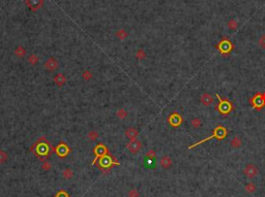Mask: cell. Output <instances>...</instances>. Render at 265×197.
<instances>
[{"mask_svg": "<svg viewBox=\"0 0 265 197\" xmlns=\"http://www.w3.org/2000/svg\"><path fill=\"white\" fill-rule=\"evenodd\" d=\"M145 56H146V55H145V53H144V52L142 51V50H140V51H139L138 53H137V58H138V59H140V60L144 59Z\"/></svg>", "mask_w": 265, "mask_h": 197, "instance_id": "4dcf8cb0", "label": "cell"}, {"mask_svg": "<svg viewBox=\"0 0 265 197\" xmlns=\"http://www.w3.org/2000/svg\"><path fill=\"white\" fill-rule=\"evenodd\" d=\"M62 176H63V177L64 179H66V180H70V179H72V177L74 176V172L72 169H70V168H66V169H64L63 170V172H62Z\"/></svg>", "mask_w": 265, "mask_h": 197, "instance_id": "d6986e66", "label": "cell"}, {"mask_svg": "<svg viewBox=\"0 0 265 197\" xmlns=\"http://www.w3.org/2000/svg\"><path fill=\"white\" fill-rule=\"evenodd\" d=\"M190 126L194 128V129H198L202 126V120L200 118H194L192 119L190 121Z\"/></svg>", "mask_w": 265, "mask_h": 197, "instance_id": "ac0fdd59", "label": "cell"}, {"mask_svg": "<svg viewBox=\"0 0 265 197\" xmlns=\"http://www.w3.org/2000/svg\"><path fill=\"white\" fill-rule=\"evenodd\" d=\"M242 144V140L239 136H234L233 138H232V140L230 141V146L233 148V149H238L240 148Z\"/></svg>", "mask_w": 265, "mask_h": 197, "instance_id": "9a60e30c", "label": "cell"}, {"mask_svg": "<svg viewBox=\"0 0 265 197\" xmlns=\"http://www.w3.org/2000/svg\"><path fill=\"white\" fill-rule=\"evenodd\" d=\"M219 99V104L215 106V109L223 116H227L234 109V105L228 98H222L219 94H215Z\"/></svg>", "mask_w": 265, "mask_h": 197, "instance_id": "7a4b0ae2", "label": "cell"}, {"mask_svg": "<svg viewBox=\"0 0 265 197\" xmlns=\"http://www.w3.org/2000/svg\"><path fill=\"white\" fill-rule=\"evenodd\" d=\"M55 197H69V194L65 191H59Z\"/></svg>", "mask_w": 265, "mask_h": 197, "instance_id": "1f68e13d", "label": "cell"}, {"mask_svg": "<svg viewBox=\"0 0 265 197\" xmlns=\"http://www.w3.org/2000/svg\"><path fill=\"white\" fill-rule=\"evenodd\" d=\"M98 136H99V134L96 133V132H94V131H91V132H90V133L88 134V137H89L91 140H94Z\"/></svg>", "mask_w": 265, "mask_h": 197, "instance_id": "f546056e", "label": "cell"}, {"mask_svg": "<svg viewBox=\"0 0 265 197\" xmlns=\"http://www.w3.org/2000/svg\"><path fill=\"white\" fill-rule=\"evenodd\" d=\"M248 102L252 108L260 112L265 108V92H257L248 99Z\"/></svg>", "mask_w": 265, "mask_h": 197, "instance_id": "277c9868", "label": "cell"}, {"mask_svg": "<svg viewBox=\"0 0 265 197\" xmlns=\"http://www.w3.org/2000/svg\"><path fill=\"white\" fill-rule=\"evenodd\" d=\"M94 152H95V154L98 157H103V156H105L107 149H106V147L103 146V144H99V146L95 148Z\"/></svg>", "mask_w": 265, "mask_h": 197, "instance_id": "e0dca14e", "label": "cell"}, {"mask_svg": "<svg viewBox=\"0 0 265 197\" xmlns=\"http://www.w3.org/2000/svg\"><path fill=\"white\" fill-rule=\"evenodd\" d=\"M200 101H201V103L204 106H210L212 103L214 102V99H213L211 94L205 92V93H203L201 95V97H200Z\"/></svg>", "mask_w": 265, "mask_h": 197, "instance_id": "9c48e42d", "label": "cell"}, {"mask_svg": "<svg viewBox=\"0 0 265 197\" xmlns=\"http://www.w3.org/2000/svg\"><path fill=\"white\" fill-rule=\"evenodd\" d=\"M113 158L110 157V156H103L101 161H99V166L101 167H110L111 165H113V161H112Z\"/></svg>", "mask_w": 265, "mask_h": 197, "instance_id": "7c38bea8", "label": "cell"}, {"mask_svg": "<svg viewBox=\"0 0 265 197\" xmlns=\"http://www.w3.org/2000/svg\"><path fill=\"white\" fill-rule=\"evenodd\" d=\"M16 55H17L18 57H23L25 55V50L23 49V48H18L17 50H16Z\"/></svg>", "mask_w": 265, "mask_h": 197, "instance_id": "484cf974", "label": "cell"}, {"mask_svg": "<svg viewBox=\"0 0 265 197\" xmlns=\"http://www.w3.org/2000/svg\"><path fill=\"white\" fill-rule=\"evenodd\" d=\"M69 152H70V149L65 144H60L59 146L56 148V153L59 155L60 157L66 156V155L69 154Z\"/></svg>", "mask_w": 265, "mask_h": 197, "instance_id": "30bf717a", "label": "cell"}, {"mask_svg": "<svg viewBox=\"0 0 265 197\" xmlns=\"http://www.w3.org/2000/svg\"><path fill=\"white\" fill-rule=\"evenodd\" d=\"M168 123L173 128H178L180 125L183 123V118L182 116L178 114V112H172L169 117H168Z\"/></svg>", "mask_w": 265, "mask_h": 197, "instance_id": "5b68a950", "label": "cell"}, {"mask_svg": "<svg viewBox=\"0 0 265 197\" xmlns=\"http://www.w3.org/2000/svg\"><path fill=\"white\" fill-rule=\"evenodd\" d=\"M160 164L163 168L168 169L172 166V159H171L169 156H164V157H161V159L160 160Z\"/></svg>", "mask_w": 265, "mask_h": 197, "instance_id": "8fae6325", "label": "cell"}, {"mask_svg": "<svg viewBox=\"0 0 265 197\" xmlns=\"http://www.w3.org/2000/svg\"><path fill=\"white\" fill-rule=\"evenodd\" d=\"M43 169L44 170H50L51 169V164L49 162H44L43 164Z\"/></svg>", "mask_w": 265, "mask_h": 197, "instance_id": "d6a6232c", "label": "cell"}, {"mask_svg": "<svg viewBox=\"0 0 265 197\" xmlns=\"http://www.w3.org/2000/svg\"><path fill=\"white\" fill-rule=\"evenodd\" d=\"M227 26H228V28L230 29L231 31H235L238 28L239 24H238V22H237L236 19H230V20L228 21Z\"/></svg>", "mask_w": 265, "mask_h": 197, "instance_id": "2e32d148", "label": "cell"}, {"mask_svg": "<svg viewBox=\"0 0 265 197\" xmlns=\"http://www.w3.org/2000/svg\"><path fill=\"white\" fill-rule=\"evenodd\" d=\"M7 159H8L7 153L4 152V151H2V150H0V164L5 163L6 161H7Z\"/></svg>", "mask_w": 265, "mask_h": 197, "instance_id": "ffe728a7", "label": "cell"}, {"mask_svg": "<svg viewBox=\"0 0 265 197\" xmlns=\"http://www.w3.org/2000/svg\"><path fill=\"white\" fill-rule=\"evenodd\" d=\"M91 76H92V74H91V72H90V71H88V70H86V71L83 72L84 80H88L89 79H91Z\"/></svg>", "mask_w": 265, "mask_h": 197, "instance_id": "f1b7e54d", "label": "cell"}, {"mask_svg": "<svg viewBox=\"0 0 265 197\" xmlns=\"http://www.w3.org/2000/svg\"><path fill=\"white\" fill-rule=\"evenodd\" d=\"M127 148L132 154H138L139 152L142 150V144H141V141H139L138 140H132L130 143L127 144Z\"/></svg>", "mask_w": 265, "mask_h": 197, "instance_id": "52a82bcc", "label": "cell"}, {"mask_svg": "<svg viewBox=\"0 0 265 197\" xmlns=\"http://www.w3.org/2000/svg\"><path fill=\"white\" fill-rule=\"evenodd\" d=\"M243 173H244V176L248 177V179H254V177L257 176L258 173H259V169H258V167L255 165V164L248 163L244 167Z\"/></svg>", "mask_w": 265, "mask_h": 197, "instance_id": "8992f818", "label": "cell"}, {"mask_svg": "<svg viewBox=\"0 0 265 197\" xmlns=\"http://www.w3.org/2000/svg\"><path fill=\"white\" fill-rule=\"evenodd\" d=\"M58 66H59V64H58V61L55 59V58H53V57L49 58V59L45 61V63H44V68L46 69L47 71H50V72H52V71H54V70H56L58 68Z\"/></svg>", "mask_w": 265, "mask_h": 197, "instance_id": "ba28073f", "label": "cell"}, {"mask_svg": "<svg viewBox=\"0 0 265 197\" xmlns=\"http://www.w3.org/2000/svg\"><path fill=\"white\" fill-rule=\"evenodd\" d=\"M144 164H145V166H146V167H154V159L145 157Z\"/></svg>", "mask_w": 265, "mask_h": 197, "instance_id": "603a6c76", "label": "cell"}, {"mask_svg": "<svg viewBox=\"0 0 265 197\" xmlns=\"http://www.w3.org/2000/svg\"><path fill=\"white\" fill-rule=\"evenodd\" d=\"M27 61H28V63L31 64V65H35V64H37L38 62V57L35 56V55H31V56L27 59Z\"/></svg>", "mask_w": 265, "mask_h": 197, "instance_id": "cb8c5ba5", "label": "cell"}, {"mask_svg": "<svg viewBox=\"0 0 265 197\" xmlns=\"http://www.w3.org/2000/svg\"><path fill=\"white\" fill-rule=\"evenodd\" d=\"M54 82L58 87H61L66 83V77L64 76L63 73H57L56 76H54Z\"/></svg>", "mask_w": 265, "mask_h": 197, "instance_id": "5bb4252c", "label": "cell"}, {"mask_svg": "<svg viewBox=\"0 0 265 197\" xmlns=\"http://www.w3.org/2000/svg\"><path fill=\"white\" fill-rule=\"evenodd\" d=\"M258 44L262 50H265V34H262L258 39Z\"/></svg>", "mask_w": 265, "mask_h": 197, "instance_id": "d4e9b609", "label": "cell"}, {"mask_svg": "<svg viewBox=\"0 0 265 197\" xmlns=\"http://www.w3.org/2000/svg\"><path fill=\"white\" fill-rule=\"evenodd\" d=\"M128 197H139V192L136 189H132L130 192H128Z\"/></svg>", "mask_w": 265, "mask_h": 197, "instance_id": "83f0119b", "label": "cell"}, {"mask_svg": "<svg viewBox=\"0 0 265 197\" xmlns=\"http://www.w3.org/2000/svg\"><path fill=\"white\" fill-rule=\"evenodd\" d=\"M244 190H245V191H247L248 193H254V192L257 190V188H256V186H255L254 184L248 183V185L244 187Z\"/></svg>", "mask_w": 265, "mask_h": 197, "instance_id": "7402d4cb", "label": "cell"}, {"mask_svg": "<svg viewBox=\"0 0 265 197\" xmlns=\"http://www.w3.org/2000/svg\"><path fill=\"white\" fill-rule=\"evenodd\" d=\"M116 116H117L118 119H120V120H123V119L127 118L128 112H125L123 108H120V109H118L117 112H116Z\"/></svg>", "mask_w": 265, "mask_h": 197, "instance_id": "44dd1931", "label": "cell"}, {"mask_svg": "<svg viewBox=\"0 0 265 197\" xmlns=\"http://www.w3.org/2000/svg\"><path fill=\"white\" fill-rule=\"evenodd\" d=\"M146 157H147V158H151V159H156V157H157V153H156V152H154L153 150H150V151H148V152H147Z\"/></svg>", "mask_w": 265, "mask_h": 197, "instance_id": "4316f807", "label": "cell"}, {"mask_svg": "<svg viewBox=\"0 0 265 197\" xmlns=\"http://www.w3.org/2000/svg\"><path fill=\"white\" fill-rule=\"evenodd\" d=\"M125 135H127L128 138H130V140H137L138 135H139V132L136 128H128L127 130H125Z\"/></svg>", "mask_w": 265, "mask_h": 197, "instance_id": "4fadbf2b", "label": "cell"}, {"mask_svg": "<svg viewBox=\"0 0 265 197\" xmlns=\"http://www.w3.org/2000/svg\"><path fill=\"white\" fill-rule=\"evenodd\" d=\"M227 135H228L227 128L224 127V126H222V125H218L214 129H213V133L210 135V136L206 137V138H204V140H202L200 141H197V143L192 144V146H190L189 149H190H190H194L195 147L199 146V144H202L203 143H206L207 140H212V138H216V140H223L224 138L227 137Z\"/></svg>", "mask_w": 265, "mask_h": 197, "instance_id": "6da1fadb", "label": "cell"}, {"mask_svg": "<svg viewBox=\"0 0 265 197\" xmlns=\"http://www.w3.org/2000/svg\"><path fill=\"white\" fill-rule=\"evenodd\" d=\"M215 48L222 56L229 57L231 54V52L234 50V44H232L231 40L228 39L227 37H224L218 44H216Z\"/></svg>", "mask_w": 265, "mask_h": 197, "instance_id": "3957f363", "label": "cell"}]
</instances>
